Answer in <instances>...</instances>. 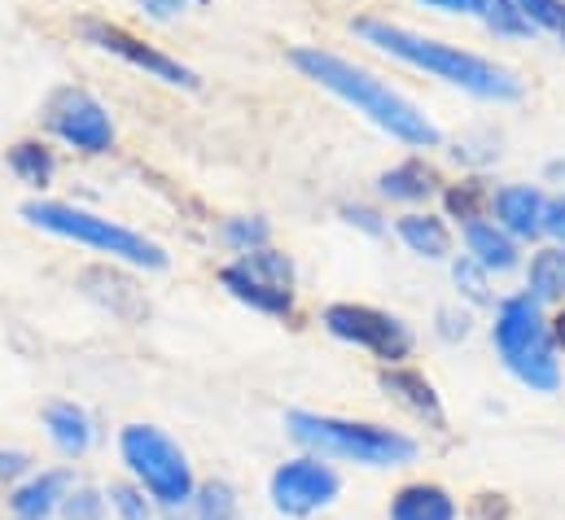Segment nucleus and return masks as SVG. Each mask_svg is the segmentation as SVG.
<instances>
[{
	"mask_svg": "<svg viewBox=\"0 0 565 520\" xmlns=\"http://www.w3.org/2000/svg\"><path fill=\"white\" fill-rule=\"evenodd\" d=\"M294 71H302L311 84L329 88L333 97H342L347 106H355L364 119H373L382 131H391L395 140L404 144H417V149H434L443 140V131L425 119L413 101H404L395 88H386L377 75L342 62L338 53H324V48H294L289 53Z\"/></svg>",
	"mask_w": 565,
	"mask_h": 520,
	"instance_id": "1",
	"label": "nucleus"
},
{
	"mask_svg": "<svg viewBox=\"0 0 565 520\" xmlns=\"http://www.w3.org/2000/svg\"><path fill=\"white\" fill-rule=\"evenodd\" d=\"M355 35L369 40L373 48L399 57V62H413L429 75L473 93V97H487V101H518L522 97V84L513 71L478 57V53H465L456 44H438V40H425L417 31H404L395 22H382V18H355Z\"/></svg>",
	"mask_w": 565,
	"mask_h": 520,
	"instance_id": "2",
	"label": "nucleus"
},
{
	"mask_svg": "<svg viewBox=\"0 0 565 520\" xmlns=\"http://www.w3.org/2000/svg\"><path fill=\"white\" fill-rule=\"evenodd\" d=\"M285 429L294 442L320 451V459H351L364 468H399L417 459V442L382 429V424H364V420H342V415H316V411H289Z\"/></svg>",
	"mask_w": 565,
	"mask_h": 520,
	"instance_id": "3",
	"label": "nucleus"
},
{
	"mask_svg": "<svg viewBox=\"0 0 565 520\" xmlns=\"http://www.w3.org/2000/svg\"><path fill=\"white\" fill-rule=\"evenodd\" d=\"M495 350L504 368L526 386V390L553 393L562 386V364H557V342L553 328L540 315V302L531 293L500 302L495 315Z\"/></svg>",
	"mask_w": 565,
	"mask_h": 520,
	"instance_id": "4",
	"label": "nucleus"
},
{
	"mask_svg": "<svg viewBox=\"0 0 565 520\" xmlns=\"http://www.w3.org/2000/svg\"><path fill=\"white\" fill-rule=\"evenodd\" d=\"M22 219L53 232V237H71L79 246H93L110 259H124L132 267H149V271H162L167 267V254L162 246H153L149 237L115 224V219H102L93 210H79V206H66V202H26L22 206Z\"/></svg>",
	"mask_w": 565,
	"mask_h": 520,
	"instance_id": "5",
	"label": "nucleus"
},
{
	"mask_svg": "<svg viewBox=\"0 0 565 520\" xmlns=\"http://www.w3.org/2000/svg\"><path fill=\"white\" fill-rule=\"evenodd\" d=\"M119 451H124V464L132 468V477L149 490L153 503L162 508H180L189 503L198 490H193V468L184 459V451L153 424H128L119 433Z\"/></svg>",
	"mask_w": 565,
	"mask_h": 520,
	"instance_id": "6",
	"label": "nucleus"
},
{
	"mask_svg": "<svg viewBox=\"0 0 565 520\" xmlns=\"http://www.w3.org/2000/svg\"><path fill=\"white\" fill-rule=\"evenodd\" d=\"M324 328L338 337V342H351L360 350H369L373 359H382L386 368H395L399 359L413 355V333L399 315L391 311H377V306H364V302H333L324 306Z\"/></svg>",
	"mask_w": 565,
	"mask_h": 520,
	"instance_id": "7",
	"label": "nucleus"
},
{
	"mask_svg": "<svg viewBox=\"0 0 565 520\" xmlns=\"http://www.w3.org/2000/svg\"><path fill=\"white\" fill-rule=\"evenodd\" d=\"M220 284L259 315H289L294 311V267L277 250H250L242 262L220 271Z\"/></svg>",
	"mask_w": 565,
	"mask_h": 520,
	"instance_id": "8",
	"label": "nucleus"
},
{
	"mask_svg": "<svg viewBox=\"0 0 565 520\" xmlns=\"http://www.w3.org/2000/svg\"><path fill=\"white\" fill-rule=\"evenodd\" d=\"M75 31H79V35H84L93 48L124 57L128 66L145 71L149 79H162V84H175V88H198V75H193L184 62H175V57L158 53L153 44H145V40H137L132 31L115 26V22H102V18H79V22H75Z\"/></svg>",
	"mask_w": 565,
	"mask_h": 520,
	"instance_id": "9",
	"label": "nucleus"
},
{
	"mask_svg": "<svg viewBox=\"0 0 565 520\" xmlns=\"http://www.w3.org/2000/svg\"><path fill=\"white\" fill-rule=\"evenodd\" d=\"M273 508L281 512V517H311V512H320V508H329L333 499H338V490H342V481H338V473L329 468V464H320V459H289L281 464L277 473H273Z\"/></svg>",
	"mask_w": 565,
	"mask_h": 520,
	"instance_id": "10",
	"label": "nucleus"
},
{
	"mask_svg": "<svg viewBox=\"0 0 565 520\" xmlns=\"http://www.w3.org/2000/svg\"><path fill=\"white\" fill-rule=\"evenodd\" d=\"M49 128L84 153H106L110 140H115L106 106L88 88H57L49 97Z\"/></svg>",
	"mask_w": 565,
	"mask_h": 520,
	"instance_id": "11",
	"label": "nucleus"
},
{
	"mask_svg": "<svg viewBox=\"0 0 565 520\" xmlns=\"http://www.w3.org/2000/svg\"><path fill=\"white\" fill-rule=\"evenodd\" d=\"M382 390L391 393L395 402H404L413 415L429 420L434 429H443V424H447L443 402H438V393H434V386L425 381L422 372H413V368H386V372H382Z\"/></svg>",
	"mask_w": 565,
	"mask_h": 520,
	"instance_id": "12",
	"label": "nucleus"
},
{
	"mask_svg": "<svg viewBox=\"0 0 565 520\" xmlns=\"http://www.w3.org/2000/svg\"><path fill=\"white\" fill-rule=\"evenodd\" d=\"M66 495H71V473L53 468V473H40L26 486H18L13 499H9V508H13L18 520H44L53 508H62Z\"/></svg>",
	"mask_w": 565,
	"mask_h": 520,
	"instance_id": "13",
	"label": "nucleus"
},
{
	"mask_svg": "<svg viewBox=\"0 0 565 520\" xmlns=\"http://www.w3.org/2000/svg\"><path fill=\"white\" fill-rule=\"evenodd\" d=\"M495 215L513 237H535L544 228V197L531 184H509L495 193Z\"/></svg>",
	"mask_w": 565,
	"mask_h": 520,
	"instance_id": "14",
	"label": "nucleus"
},
{
	"mask_svg": "<svg viewBox=\"0 0 565 520\" xmlns=\"http://www.w3.org/2000/svg\"><path fill=\"white\" fill-rule=\"evenodd\" d=\"M44 429H49L53 446H57L62 455H71V459L93 446V420H88L75 402H53V407H44Z\"/></svg>",
	"mask_w": 565,
	"mask_h": 520,
	"instance_id": "15",
	"label": "nucleus"
},
{
	"mask_svg": "<svg viewBox=\"0 0 565 520\" xmlns=\"http://www.w3.org/2000/svg\"><path fill=\"white\" fill-rule=\"evenodd\" d=\"M391 520H456V499L443 486H404L391 499Z\"/></svg>",
	"mask_w": 565,
	"mask_h": 520,
	"instance_id": "16",
	"label": "nucleus"
},
{
	"mask_svg": "<svg viewBox=\"0 0 565 520\" xmlns=\"http://www.w3.org/2000/svg\"><path fill=\"white\" fill-rule=\"evenodd\" d=\"M465 246H469V254H473V262L482 271H509L518 262V250H513L509 232H500L495 224H482V219L465 228Z\"/></svg>",
	"mask_w": 565,
	"mask_h": 520,
	"instance_id": "17",
	"label": "nucleus"
},
{
	"mask_svg": "<svg viewBox=\"0 0 565 520\" xmlns=\"http://www.w3.org/2000/svg\"><path fill=\"white\" fill-rule=\"evenodd\" d=\"M399 237H404V246H408L413 254H422V259H447V254H451V232H447V224L434 219V215H404V219H399Z\"/></svg>",
	"mask_w": 565,
	"mask_h": 520,
	"instance_id": "18",
	"label": "nucleus"
},
{
	"mask_svg": "<svg viewBox=\"0 0 565 520\" xmlns=\"http://www.w3.org/2000/svg\"><path fill=\"white\" fill-rule=\"evenodd\" d=\"M434 171L425 166V162H399L395 171H386L382 175V193L386 197H395V202H422L434 193Z\"/></svg>",
	"mask_w": 565,
	"mask_h": 520,
	"instance_id": "19",
	"label": "nucleus"
},
{
	"mask_svg": "<svg viewBox=\"0 0 565 520\" xmlns=\"http://www.w3.org/2000/svg\"><path fill=\"white\" fill-rule=\"evenodd\" d=\"M531 297L535 302H562L565 297V250H540L531 259Z\"/></svg>",
	"mask_w": 565,
	"mask_h": 520,
	"instance_id": "20",
	"label": "nucleus"
},
{
	"mask_svg": "<svg viewBox=\"0 0 565 520\" xmlns=\"http://www.w3.org/2000/svg\"><path fill=\"white\" fill-rule=\"evenodd\" d=\"M9 171H13L22 184L44 188V184L53 180V153H49L44 144H35V140H18V144L9 149Z\"/></svg>",
	"mask_w": 565,
	"mask_h": 520,
	"instance_id": "21",
	"label": "nucleus"
},
{
	"mask_svg": "<svg viewBox=\"0 0 565 520\" xmlns=\"http://www.w3.org/2000/svg\"><path fill=\"white\" fill-rule=\"evenodd\" d=\"M193 503H198V520H233V512H237L233 486H224V481H206L193 495Z\"/></svg>",
	"mask_w": 565,
	"mask_h": 520,
	"instance_id": "22",
	"label": "nucleus"
},
{
	"mask_svg": "<svg viewBox=\"0 0 565 520\" xmlns=\"http://www.w3.org/2000/svg\"><path fill=\"white\" fill-rule=\"evenodd\" d=\"M478 202H482V184H460V188H447V210L456 215V219H465V228L469 224H478Z\"/></svg>",
	"mask_w": 565,
	"mask_h": 520,
	"instance_id": "23",
	"label": "nucleus"
},
{
	"mask_svg": "<svg viewBox=\"0 0 565 520\" xmlns=\"http://www.w3.org/2000/svg\"><path fill=\"white\" fill-rule=\"evenodd\" d=\"M224 237L237 246V250H264V241H268V224L264 219H233L228 228H224Z\"/></svg>",
	"mask_w": 565,
	"mask_h": 520,
	"instance_id": "24",
	"label": "nucleus"
},
{
	"mask_svg": "<svg viewBox=\"0 0 565 520\" xmlns=\"http://www.w3.org/2000/svg\"><path fill=\"white\" fill-rule=\"evenodd\" d=\"M102 512H106V499L97 490H71L62 499V517L66 520H97Z\"/></svg>",
	"mask_w": 565,
	"mask_h": 520,
	"instance_id": "25",
	"label": "nucleus"
},
{
	"mask_svg": "<svg viewBox=\"0 0 565 520\" xmlns=\"http://www.w3.org/2000/svg\"><path fill=\"white\" fill-rule=\"evenodd\" d=\"M535 26H553V31H562L565 26V4L562 0H513Z\"/></svg>",
	"mask_w": 565,
	"mask_h": 520,
	"instance_id": "26",
	"label": "nucleus"
},
{
	"mask_svg": "<svg viewBox=\"0 0 565 520\" xmlns=\"http://www.w3.org/2000/svg\"><path fill=\"white\" fill-rule=\"evenodd\" d=\"M487 18H491L495 26H504V31H531V26H535L513 0H487Z\"/></svg>",
	"mask_w": 565,
	"mask_h": 520,
	"instance_id": "27",
	"label": "nucleus"
},
{
	"mask_svg": "<svg viewBox=\"0 0 565 520\" xmlns=\"http://www.w3.org/2000/svg\"><path fill=\"white\" fill-rule=\"evenodd\" d=\"M456 284H465V293H469L473 302H487V289H482V271H478V262H473V259L456 262Z\"/></svg>",
	"mask_w": 565,
	"mask_h": 520,
	"instance_id": "28",
	"label": "nucleus"
},
{
	"mask_svg": "<svg viewBox=\"0 0 565 520\" xmlns=\"http://www.w3.org/2000/svg\"><path fill=\"white\" fill-rule=\"evenodd\" d=\"M110 503L128 520H145V499L137 490H128V486H115V490H110Z\"/></svg>",
	"mask_w": 565,
	"mask_h": 520,
	"instance_id": "29",
	"label": "nucleus"
},
{
	"mask_svg": "<svg viewBox=\"0 0 565 520\" xmlns=\"http://www.w3.org/2000/svg\"><path fill=\"white\" fill-rule=\"evenodd\" d=\"M31 468V455L22 451H0V481H18Z\"/></svg>",
	"mask_w": 565,
	"mask_h": 520,
	"instance_id": "30",
	"label": "nucleus"
},
{
	"mask_svg": "<svg viewBox=\"0 0 565 520\" xmlns=\"http://www.w3.org/2000/svg\"><path fill=\"white\" fill-rule=\"evenodd\" d=\"M544 232H553L557 241H565V197L544 202Z\"/></svg>",
	"mask_w": 565,
	"mask_h": 520,
	"instance_id": "31",
	"label": "nucleus"
},
{
	"mask_svg": "<svg viewBox=\"0 0 565 520\" xmlns=\"http://www.w3.org/2000/svg\"><path fill=\"white\" fill-rule=\"evenodd\" d=\"M422 4L447 9V13H482L487 9V0H422Z\"/></svg>",
	"mask_w": 565,
	"mask_h": 520,
	"instance_id": "32",
	"label": "nucleus"
},
{
	"mask_svg": "<svg viewBox=\"0 0 565 520\" xmlns=\"http://www.w3.org/2000/svg\"><path fill=\"white\" fill-rule=\"evenodd\" d=\"M189 0H141L145 13H153V18H171V13H180Z\"/></svg>",
	"mask_w": 565,
	"mask_h": 520,
	"instance_id": "33",
	"label": "nucleus"
},
{
	"mask_svg": "<svg viewBox=\"0 0 565 520\" xmlns=\"http://www.w3.org/2000/svg\"><path fill=\"white\" fill-rule=\"evenodd\" d=\"M553 342H557V346L565 350V311L557 315V319H553Z\"/></svg>",
	"mask_w": 565,
	"mask_h": 520,
	"instance_id": "34",
	"label": "nucleus"
},
{
	"mask_svg": "<svg viewBox=\"0 0 565 520\" xmlns=\"http://www.w3.org/2000/svg\"><path fill=\"white\" fill-rule=\"evenodd\" d=\"M562 35H565V26H562Z\"/></svg>",
	"mask_w": 565,
	"mask_h": 520,
	"instance_id": "35",
	"label": "nucleus"
}]
</instances>
